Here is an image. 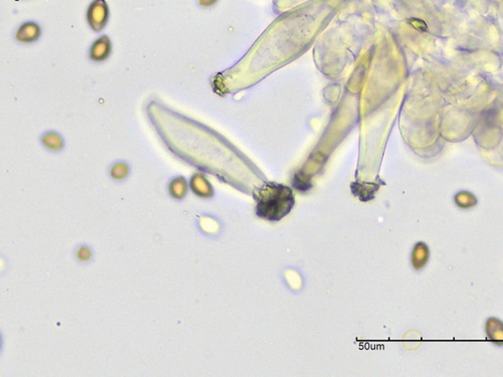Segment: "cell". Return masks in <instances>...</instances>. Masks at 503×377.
I'll use <instances>...</instances> for the list:
<instances>
[{
    "instance_id": "obj_7",
    "label": "cell",
    "mask_w": 503,
    "mask_h": 377,
    "mask_svg": "<svg viewBox=\"0 0 503 377\" xmlns=\"http://www.w3.org/2000/svg\"><path fill=\"white\" fill-rule=\"evenodd\" d=\"M130 171L131 168L127 162L118 161L111 165L109 169V175L113 180L117 182H122L129 177Z\"/></svg>"
},
{
    "instance_id": "obj_4",
    "label": "cell",
    "mask_w": 503,
    "mask_h": 377,
    "mask_svg": "<svg viewBox=\"0 0 503 377\" xmlns=\"http://www.w3.org/2000/svg\"><path fill=\"white\" fill-rule=\"evenodd\" d=\"M112 43L107 35L96 39L90 49V58L96 62L105 61L111 54Z\"/></svg>"
},
{
    "instance_id": "obj_2",
    "label": "cell",
    "mask_w": 503,
    "mask_h": 377,
    "mask_svg": "<svg viewBox=\"0 0 503 377\" xmlns=\"http://www.w3.org/2000/svg\"><path fill=\"white\" fill-rule=\"evenodd\" d=\"M109 8L105 0H95L87 11V20L90 27L95 31H101L107 24Z\"/></svg>"
},
{
    "instance_id": "obj_9",
    "label": "cell",
    "mask_w": 503,
    "mask_h": 377,
    "mask_svg": "<svg viewBox=\"0 0 503 377\" xmlns=\"http://www.w3.org/2000/svg\"><path fill=\"white\" fill-rule=\"evenodd\" d=\"M73 257L80 264H88L94 259V249L87 243H79L73 249Z\"/></svg>"
},
{
    "instance_id": "obj_1",
    "label": "cell",
    "mask_w": 503,
    "mask_h": 377,
    "mask_svg": "<svg viewBox=\"0 0 503 377\" xmlns=\"http://www.w3.org/2000/svg\"><path fill=\"white\" fill-rule=\"evenodd\" d=\"M256 214L266 220L278 221L285 217L295 203L293 190L283 184L266 182L254 190Z\"/></svg>"
},
{
    "instance_id": "obj_6",
    "label": "cell",
    "mask_w": 503,
    "mask_h": 377,
    "mask_svg": "<svg viewBox=\"0 0 503 377\" xmlns=\"http://www.w3.org/2000/svg\"><path fill=\"white\" fill-rule=\"evenodd\" d=\"M40 27L34 22L23 23L16 31V39L21 43H31L40 36Z\"/></svg>"
},
{
    "instance_id": "obj_10",
    "label": "cell",
    "mask_w": 503,
    "mask_h": 377,
    "mask_svg": "<svg viewBox=\"0 0 503 377\" xmlns=\"http://www.w3.org/2000/svg\"><path fill=\"white\" fill-rule=\"evenodd\" d=\"M459 195H460L461 197H463V198H464V202H462V203H461L460 207L467 208V207H470V206H472V205H474V204H475V203H473V202H470V201H471V199H475V197H474L472 194H470V193H468V192H460V193H459Z\"/></svg>"
},
{
    "instance_id": "obj_8",
    "label": "cell",
    "mask_w": 503,
    "mask_h": 377,
    "mask_svg": "<svg viewBox=\"0 0 503 377\" xmlns=\"http://www.w3.org/2000/svg\"><path fill=\"white\" fill-rule=\"evenodd\" d=\"M42 146L49 151H59L62 149L64 143L60 135L55 132H47L41 137Z\"/></svg>"
},
{
    "instance_id": "obj_3",
    "label": "cell",
    "mask_w": 503,
    "mask_h": 377,
    "mask_svg": "<svg viewBox=\"0 0 503 377\" xmlns=\"http://www.w3.org/2000/svg\"><path fill=\"white\" fill-rule=\"evenodd\" d=\"M191 192L200 198H210L213 195V188L205 176L201 173H194L189 179Z\"/></svg>"
},
{
    "instance_id": "obj_5",
    "label": "cell",
    "mask_w": 503,
    "mask_h": 377,
    "mask_svg": "<svg viewBox=\"0 0 503 377\" xmlns=\"http://www.w3.org/2000/svg\"><path fill=\"white\" fill-rule=\"evenodd\" d=\"M188 188H189V184H188L186 178L179 175V176L173 177L169 181L168 186H167V191H168L169 196L172 199H174L176 201H181L186 197V195L188 193Z\"/></svg>"
}]
</instances>
